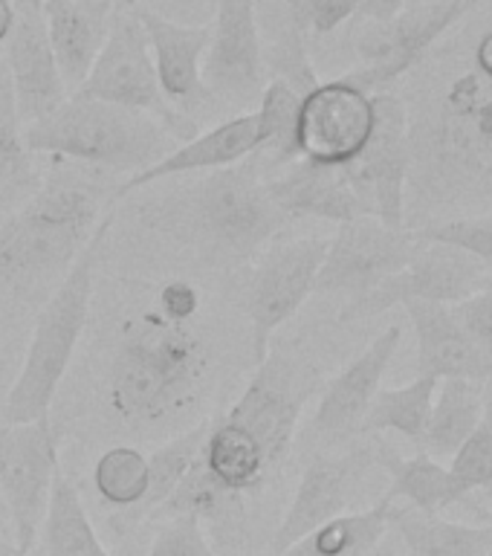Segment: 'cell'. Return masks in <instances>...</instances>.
<instances>
[{"label": "cell", "mask_w": 492, "mask_h": 556, "mask_svg": "<svg viewBox=\"0 0 492 556\" xmlns=\"http://www.w3.org/2000/svg\"><path fill=\"white\" fill-rule=\"evenodd\" d=\"M203 85L224 102H252L264 90L255 0H217L215 29L203 59Z\"/></svg>", "instance_id": "obj_16"}, {"label": "cell", "mask_w": 492, "mask_h": 556, "mask_svg": "<svg viewBox=\"0 0 492 556\" xmlns=\"http://www.w3.org/2000/svg\"><path fill=\"white\" fill-rule=\"evenodd\" d=\"M377 464L391 478L389 498H406L408 507L426 513V516H441L450 504L464 502V495L452 481L450 467H443L426 452H417L415 458H403L389 443H374Z\"/></svg>", "instance_id": "obj_26"}, {"label": "cell", "mask_w": 492, "mask_h": 556, "mask_svg": "<svg viewBox=\"0 0 492 556\" xmlns=\"http://www.w3.org/2000/svg\"><path fill=\"white\" fill-rule=\"evenodd\" d=\"M113 226V212H104L93 238L76 255L70 269L61 276L55 293L43 304L35 321L33 339L26 348L24 365L3 403L7 424H33L50 417V406L55 400L64 374H67L78 339L85 333L90 299H93L96 269L102 261L108 232Z\"/></svg>", "instance_id": "obj_4"}, {"label": "cell", "mask_w": 492, "mask_h": 556, "mask_svg": "<svg viewBox=\"0 0 492 556\" xmlns=\"http://www.w3.org/2000/svg\"><path fill=\"white\" fill-rule=\"evenodd\" d=\"M438 382L441 380H434V377H415L408 386H400V389L377 391V397H374L363 420V434L400 432L412 443H420L429 412H432Z\"/></svg>", "instance_id": "obj_30"}, {"label": "cell", "mask_w": 492, "mask_h": 556, "mask_svg": "<svg viewBox=\"0 0 492 556\" xmlns=\"http://www.w3.org/2000/svg\"><path fill=\"white\" fill-rule=\"evenodd\" d=\"M403 7H406V0H363L356 15L368 17L374 24H389V21L400 17Z\"/></svg>", "instance_id": "obj_40"}, {"label": "cell", "mask_w": 492, "mask_h": 556, "mask_svg": "<svg viewBox=\"0 0 492 556\" xmlns=\"http://www.w3.org/2000/svg\"><path fill=\"white\" fill-rule=\"evenodd\" d=\"M111 17L113 0H43V24L67 93H76L90 76Z\"/></svg>", "instance_id": "obj_22"}, {"label": "cell", "mask_w": 492, "mask_h": 556, "mask_svg": "<svg viewBox=\"0 0 492 556\" xmlns=\"http://www.w3.org/2000/svg\"><path fill=\"white\" fill-rule=\"evenodd\" d=\"M299 102L302 93H295L285 78H273L261 90L258 119L264 130V148L258 154H267L273 163H295V122H299Z\"/></svg>", "instance_id": "obj_34"}, {"label": "cell", "mask_w": 492, "mask_h": 556, "mask_svg": "<svg viewBox=\"0 0 492 556\" xmlns=\"http://www.w3.org/2000/svg\"><path fill=\"white\" fill-rule=\"evenodd\" d=\"M177 217L209 252L229 261H250L267 247L290 217L273 203L258 165L243 160L229 168L203 172L177 198Z\"/></svg>", "instance_id": "obj_7"}, {"label": "cell", "mask_w": 492, "mask_h": 556, "mask_svg": "<svg viewBox=\"0 0 492 556\" xmlns=\"http://www.w3.org/2000/svg\"><path fill=\"white\" fill-rule=\"evenodd\" d=\"M29 154L64 156L104 172H146L168 154L172 134L148 113L70 96L47 119L24 128Z\"/></svg>", "instance_id": "obj_5"}, {"label": "cell", "mask_w": 492, "mask_h": 556, "mask_svg": "<svg viewBox=\"0 0 492 556\" xmlns=\"http://www.w3.org/2000/svg\"><path fill=\"white\" fill-rule=\"evenodd\" d=\"M38 536H41L47 556H111L87 516L81 495L70 484V478L61 472V467L52 478L50 504H47V516H43Z\"/></svg>", "instance_id": "obj_29"}, {"label": "cell", "mask_w": 492, "mask_h": 556, "mask_svg": "<svg viewBox=\"0 0 492 556\" xmlns=\"http://www.w3.org/2000/svg\"><path fill=\"white\" fill-rule=\"evenodd\" d=\"M476 64H478V70H481V73H484V76L492 81V33L484 35V41L478 43Z\"/></svg>", "instance_id": "obj_42"}, {"label": "cell", "mask_w": 492, "mask_h": 556, "mask_svg": "<svg viewBox=\"0 0 492 556\" xmlns=\"http://www.w3.org/2000/svg\"><path fill=\"white\" fill-rule=\"evenodd\" d=\"M93 486L113 510H137L148 493V455L137 446H111L93 464Z\"/></svg>", "instance_id": "obj_32"}, {"label": "cell", "mask_w": 492, "mask_h": 556, "mask_svg": "<svg viewBox=\"0 0 492 556\" xmlns=\"http://www.w3.org/2000/svg\"><path fill=\"white\" fill-rule=\"evenodd\" d=\"M209 424L212 420H203V424H198L189 432L177 434V438H172V441L163 443L160 450L148 455V493L137 510H130L125 516L130 525H137V521H142L151 513L163 510V504L182 484V478L189 476L191 464H194L200 446L206 441Z\"/></svg>", "instance_id": "obj_31"}, {"label": "cell", "mask_w": 492, "mask_h": 556, "mask_svg": "<svg viewBox=\"0 0 492 556\" xmlns=\"http://www.w3.org/2000/svg\"><path fill=\"white\" fill-rule=\"evenodd\" d=\"M261 148H264V130H261L258 113H243V116L220 122L217 128L206 130V134H198L189 142H182L180 148L168 151L160 163L128 177L125 186L113 191V200L128 198L134 191L154 186L160 180H168V177H177V174L229 168V165H238L243 160H250L252 154H258Z\"/></svg>", "instance_id": "obj_20"}, {"label": "cell", "mask_w": 492, "mask_h": 556, "mask_svg": "<svg viewBox=\"0 0 492 556\" xmlns=\"http://www.w3.org/2000/svg\"><path fill=\"white\" fill-rule=\"evenodd\" d=\"M59 472V441L50 417L0 426V498L12 521L15 545L29 554L41 533L52 478Z\"/></svg>", "instance_id": "obj_9"}, {"label": "cell", "mask_w": 492, "mask_h": 556, "mask_svg": "<svg viewBox=\"0 0 492 556\" xmlns=\"http://www.w3.org/2000/svg\"><path fill=\"white\" fill-rule=\"evenodd\" d=\"M325 252L328 241L311 235V238L278 243L261 255L243 293V307L252 325L255 363H264L273 333L293 319L295 311L307 302V295L316 287Z\"/></svg>", "instance_id": "obj_11"}, {"label": "cell", "mask_w": 492, "mask_h": 556, "mask_svg": "<svg viewBox=\"0 0 492 556\" xmlns=\"http://www.w3.org/2000/svg\"><path fill=\"white\" fill-rule=\"evenodd\" d=\"M345 177L365 215L386 226L406 229L408 191V113L398 96H374V128Z\"/></svg>", "instance_id": "obj_10"}, {"label": "cell", "mask_w": 492, "mask_h": 556, "mask_svg": "<svg viewBox=\"0 0 492 556\" xmlns=\"http://www.w3.org/2000/svg\"><path fill=\"white\" fill-rule=\"evenodd\" d=\"M403 307L417 337V377L484 380L492 371L481 351L469 342L450 304L408 302Z\"/></svg>", "instance_id": "obj_23"}, {"label": "cell", "mask_w": 492, "mask_h": 556, "mask_svg": "<svg viewBox=\"0 0 492 556\" xmlns=\"http://www.w3.org/2000/svg\"><path fill=\"white\" fill-rule=\"evenodd\" d=\"M450 472L464 498L492 484V417H481L476 432L461 443L452 455Z\"/></svg>", "instance_id": "obj_35"}, {"label": "cell", "mask_w": 492, "mask_h": 556, "mask_svg": "<svg viewBox=\"0 0 492 556\" xmlns=\"http://www.w3.org/2000/svg\"><path fill=\"white\" fill-rule=\"evenodd\" d=\"M15 29V0H0V43L9 41Z\"/></svg>", "instance_id": "obj_41"}, {"label": "cell", "mask_w": 492, "mask_h": 556, "mask_svg": "<svg viewBox=\"0 0 492 556\" xmlns=\"http://www.w3.org/2000/svg\"><path fill=\"white\" fill-rule=\"evenodd\" d=\"M26 186H33V156L26 148L24 122L17 116L7 64L0 59V200L15 198Z\"/></svg>", "instance_id": "obj_33"}, {"label": "cell", "mask_w": 492, "mask_h": 556, "mask_svg": "<svg viewBox=\"0 0 492 556\" xmlns=\"http://www.w3.org/2000/svg\"><path fill=\"white\" fill-rule=\"evenodd\" d=\"M374 128V96L348 78L313 85L302 93L295 122V156L304 163L345 168Z\"/></svg>", "instance_id": "obj_14"}, {"label": "cell", "mask_w": 492, "mask_h": 556, "mask_svg": "<svg viewBox=\"0 0 492 556\" xmlns=\"http://www.w3.org/2000/svg\"><path fill=\"white\" fill-rule=\"evenodd\" d=\"M363 0H290L293 21L316 35H330L359 12Z\"/></svg>", "instance_id": "obj_39"}, {"label": "cell", "mask_w": 492, "mask_h": 556, "mask_svg": "<svg viewBox=\"0 0 492 556\" xmlns=\"http://www.w3.org/2000/svg\"><path fill=\"white\" fill-rule=\"evenodd\" d=\"M492 287V273L467 252L443 243H429L415 252V258L406 267L389 276L380 287L363 299L348 304L339 319H368L377 313L391 311L394 304L432 302V304H458L467 295Z\"/></svg>", "instance_id": "obj_13"}, {"label": "cell", "mask_w": 492, "mask_h": 556, "mask_svg": "<svg viewBox=\"0 0 492 556\" xmlns=\"http://www.w3.org/2000/svg\"><path fill=\"white\" fill-rule=\"evenodd\" d=\"M484 417V389L481 380L450 377L438 382L432 412L426 420V432L420 438V452L429 458H452L458 446L476 432Z\"/></svg>", "instance_id": "obj_25"}, {"label": "cell", "mask_w": 492, "mask_h": 556, "mask_svg": "<svg viewBox=\"0 0 492 556\" xmlns=\"http://www.w3.org/2000/svg\"><path fill=\"white\" fill-rule=\"evenodd\" d=\"M481 3H487V0H446V7H450L452 12H455V17L467 15L469 9L481 7Z\"/></svg>", "instance_id": "obj_43"}, {"label": "cell", "mask_w": 492, "mask_h": 556, "mask_svg": "<svg viewBox=\"0 0 492 556\" xmlns=\"http://www.w3.org/2000/svg\"><path fill=\"white\" fill-rule=\"evenodd\" d=\"M139 24L148 35L151 59H154L156 81L165 102L174 111L194 113L212 99L203 85V59H206L212 26H182L151 9H139Z\"/></svg>", "instance_id": "obj_19"}, {"label": "cell", "mask_w": 492, "mask_h": 556, "mask_svg": "<svg viewBox=\"0 0 492 556\" xmlns=\"http://www.w3.org/2000/svg\"><path fill=\"white\" fill-rule=\"evenodd\" d=\"M458 17L446 3L434 9H424L415 15L394 17L389 24H380L377 33H371L359 43L365 67L345 76L356 87L371 93L374 87L389 85L398 76H403L438 38H441Z\"/></svg>", "instance_id": "obj_21"}, {"label": "cell", "mask_w": 492, "mask_h": 556, "mask_svg": "<svg viewBox=\"0 0 492 556\" xmlns=\"http://www.w3.org/2000/svg\"><path fill=\"white\" fill-rule=\"evenodd\" d=\"M420 247L424 241L415 229H394L368 215L345 220L339 224L333 241H328L313 293H351L363 299L406 267Z\"/></svg>", "instance_id": "obj_12"}, {"label": "cell", "mask_w": 492, "mask_h": 556, "mask_svg": "<svg viewBox=\"0 0 492 556\" xmlns=\"http://www.w3.org/2000/svg\"><path fill=\"white\" fill-rule=\"evenodd\" d=\"M478 93L467 78L438 119L408 128V186L420 200L492 189V102Z\"/></svg>", "instance_id": "obj_6"}, {"label": "cell", "mask_w": 492, "mask_h": 556, "mask_svg": "<svg viewBox=\"0 0 492 556\" xmlns=\"http://www.w3.org/2000/svg\"><path fill=\"white\" fill-rule=\"evenodd\" d=\"M377 464L374 443H356L339 455H319L304 467L299 486L285 519L278 525L269 554L281 556L290 545L304 539L325 521L337 519L354 502L356 490L363 486L368 469Z\"/></svg>", "instance_id": "obj_15"}, {"label": "cell", "mask_w": 492, "mask_h": 556, "mask_svg": "<svg viewBox=\"0 0 492 556\" xmlns=\"http://www.w3.org/2000/svg\"><path fill=\"white\" fill-rule=\"evenodd\" d=\"M3 64L15 90L17 116L24 128L47 119L67 102V87L43 24V0H15V29L9 35Z\"/></svg>", "instance_id": "obj_17"}, {"label": "cell", "mask_w": 492, "mask_h": 556, "mask_svg": "<svg viewBox=\"0 0 492 556\" xmlns=\"http://www.w3.org/2000/svg\"><path fill=\"white\" fill-rule=\"evenodd\" d=\"M267 191L287 217H319V220L345 224L365 215L345 172L333 165L295 160L281 177L267 180Z\"/></svg>", "instance_id": "obj_24"}, {"label": "cell", "mask_w": 492, "mask_h": 556, "mask_svg": "<svg viewBox=\"0 0 492 556\" xmlns=\"http://www.w3.org/2000/svg\"><path fill=\"white\" fill-rule=\"evenodd\" d=\"M102 189L81 174L55 172L0 224V278L33 285L64 276L102 220Z\"/></svg>", "instance_id": "obj_3"}, {"label": "cell", "mask_w": 492, "mask_h": 556, "mask_svg": "<svg viewBox=\"0 0 492 556\" xmlns=\"http://www.w3.org/2000/svg\"><path fill=\"white\" fill-rule=\"evenodd\" d=\"M148 556H217L203 533V521L194 513H174L156 530Z\"/></svg>", "instance_id": "obj_37"}, {"label": "cell", "mask_w": 492, "mask_h": 556, "mask_svg": "<svg viewBox=\"0 0 492 556\" xmlns=\"http://www.w3.org/2000/svg\"><path fill=\"white\" fill-rule=\"evenodd\" d=\"M400 339H403L400 325H389L363 354L356 356L354 363L345 365L328 382L311 424L313 434L319 441L337 443L363 434V420L374 397H377V391H380V382L389 371L391 359L398 354Z\"/></svg>", "instance_id": "obj_18"}, {"label": "cell", "mask_w": 492, "mask_h": 556, "mask_svg": "<svg viewBox=\"0 0 492 556\" xmlns=\"http://www.w3.org/2000/svg\"><path fill=\"white\" fill-rule=\"evenodd\" d=\"M389 528L398 530L408 556H487L492 542V521L472 528L415 507H391Z\"/></svg>", "instance_id": "obj_27"}, {"label": "cell", "mask_w": 492, "mask_h": 556, "mask_svg": "<svg viewBox=\"0 0 492 556\" xmlns=\"http://www.w3.org/2000/svg\"><path fill=\"white\" fill-rule=\"evenodd\" d=\"M73 96L148 113L177 142H189L200 134L194 119H189L186 113L174 111L172 104L165 102L160 81H156L148 35L139 24L137 7L113 9L108 38H104L102 50L96 55L90 76L85 78V85L78 87Z\"/></svg>", "instance_id": "obj_8"}, {"label": "cell", "mask_w": 492, "mask_h": 556, "mask_svg": "<svg viewBox=\"0 0 492 556\" xmlns=\"http://www.w3.org/2000/svg\"><path fill=\"white\" fill-rule=\"evenodd\" d=\"M316 382L319 374L290 351H269L235 406L209 424L189 476L163 504V513H194L203 525L241 528L243 498L258 493L285 467Z\"/></svg>", "instance_id": "obj_1"}, {"label": "cell", "mask_w": 492, "mask_h": 556, "mask_svg": "<svg viewBox=\"0 0 492 556\" xmlns=\"http://www.w3.org/2000/svg\"><path fill=\"white\" fill-rule=\"evenodd\" d=\"M415 235L420 241L443 243V247H455V250L467 252L492 273V215L429 224L424 229H415Z\"/></svg>", "instance_id": "obj_36"}, {"label": "cell", "mask_w": 492, "mask_h": 556, "mask_svg": "<svg viewBox=\"0 0 492 556\" xmlns=\"http://www.w3.org/2000/svg\"><path fill=\"white\" fill-rule=\"evenodd\" d=\"M487 495H490V502H492V484L487 486ZM487 556H492V542H490V551H487Z\"/></svg>", "instance_id": "obj_45"}, {"label": "cell", "mask_w": 492, "mask_h": 556, "mask_svg": "<svg viewBox=\"0 0 492 556\" xmlns=\"http://www.w3.org/2000/svg\"><path fill=\"white\" fill-rule=\"evenodd\" d=\"M452 313H455V319L469 337V342L481 351V356L492 368V287L467 295L464 302L452 304Z\"/></svg>", "instance_id": "obj_38"}, {"label": "cell", "mask_w": 492, "mask_h": 556, "mask_svg": "<svg viewBox=\"0 0 492 556\" xmlns=\"http://www.w3.org/2000/svg\"><path fill=\"white\" fill-rule=\"evenodd\" d=\"M0 556H29V554H24L15 542H3V539H0Z\"/></svg>", "instance_id": "obj_44"}, {"label": "cell", "mask_w": 492, "mask_h": 556, "mask_svg": "<svg viewBox=\"0 0 492 556\" xmlns=\"http://www.w3.org/2000/svg\"><path fill=\"white\" fill-rule=\"evenodd\" d=\"M0 516H7V507H3V498H0Z\"/></svg>", "instance_id": "obj_46"}, {"label": "cell", "mask_w": 492, "mask_h": 556, "mask_svg": "<svg viewBox=\"0 0 492 556\" xmlns=\"http://www.w3.org/2000/svg\"><path fill=\"white\" fill-rule=\"evenodd\" d=\"M391 507L394 502L389 495H382L368 510L342 513L337 519L311 530L281 556H368L389 530Z\"/></svg>", "instance_id": "obj_28"}, {"label": "cell", "mask_w": 492, "mask_h": 556, "mask_svg": "<svg viewBox=\"0 0 492 556\" xmlns=\"http://www.w3.org/2000/svg\"><path fill=\"white\" fill-rule=\"evenodd\" d=\"M198 307V290L174 278L160 290L156 304L130 313L119 325L104 397L122 424H163L200 397L212 351L194 325Z\"/></svg>", "instance_id": "obj_2"}]
</instances>
